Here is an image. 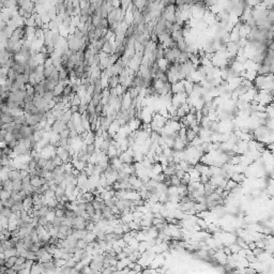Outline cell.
I'll list each match as a JSON object with an SVG mask.
<instances>
[{"label": "cell", "mask_w": 274, "mask_h": 274, "mask_svg": "<svg viewBox=\"0 0 274 274\" xmlns=\"http://www.w3.org/2000/svg\"><path fill=\"white\" fill-rule=\"evenodd\" d=\"M43 267H44V270H45V273H52V272H56V270H57V267H56L54 260L43 262Z\"/></svg>", "instance_id": "6da1fadb"}, {"label": "cell", "mask_w": 274, "mask_h": 274, "mask_svg": "<svg viewBox=\"0 0 274 274\" xmlns=\"http://www.w3.org/2000/svg\"><path fill=\"white\" fill-rule=\"evenodd\" d=\"M0 120L2 122V124H8V123H11L14 121V117L11 115V112H2L1 114V117H0Z\"/></svg>", "instance_id": "7a4b0ae2"}, {"label": "cell", "mask_w": 274, "mask_h": 274, "mask_svg": "<svg viewBox=\"0 0 274 274\" xmlns=\"http://www.w3.org/2000/svg\"><path fill=\"white\" fill-rule=\"evenodd\" d=\"M14 122L16 124H22V125H27V118L24 114L23 115H18V116L14 117Z\"/></svg>", "instance_id": "3957f363"}, {"label": "cell", "mask_w": 274, "mask_h": 274, "mask_svg": "<svg viewBox=\"0 0 274 274\" xmlns=\"http://www.w3.org/2000/svg\"><path fill=\"white\" fill-rule=\"evenodd\" d=\"M30 184L33 185V187H41L42 182H41V177L39 176H30Z\"/></svg>", "instance_id": "277c9868"}, {"label": "cell", "mask_w": 274, "mask_h": 274, "mask_svg": "<svg viewBox=\"0 0 274 274\" xmlns=\"http://www.w3.org/2000/svg\"><path fill=\"white\" fill-rule=\"evenodd\" d=\"M2 187L3 190H5V191L10 192L11 193L12 192V180H10L9 178L5 180H3L2 181Z\"/></svg>", "instance_id": "5b68a950"}, {"label": "cell", "mask_w": 274, "mask_h": 274, "mask_svg": "<svg viewBox=\"0 0 274 274\" xmlns=\"http://www.w3.org/2000/svg\"><path fill=\"white\" fill-rule=\"evenodd\" d=\"M23 189L22 180H13L12 181V190L14 191H20Z\"/></svg>", "instance_id": "8992f818"}, {"label": "cell", "mask_w": 274, "mask_h": 274, "mask_svg": "<svg viewBox=\"0 0 274 274\" xmlns=\"http://www.w3.org/2000/svg\"><path fill=\"white\" fill-rule=\"evenodd\" d=\"M51 160L53 161V163H54V165H55V166H60V165L63 164V161H62V158H60V156L58 155L57 153L54 154V155L52 156Z\"/></svg>", "instance_id": "52a82bcc"}, {"label": "cell", "mask_w": 274, "mask_h": 274, "mask_svg": "<svg viewBox=\"0 0 274 274\" xmlns=\"http://www.w3.org/2000/svg\"><path fill=\"white\" fill-rule=\"evenodd\" d=\"M87 242H86L85 239H77L76 241V248L77 250H85L86 246H87Z\"/></svg>", "instance_id": "ba28073f"}, {"label": "cell", "mask_w": 274, "mask_h": 274, "mask_svg": "<svg viewBox=\"0 0 274 274\" xmlns=\"http://www.w3.org/2000/svg\"><path fill=\"white\" fill-rule=\"evenodd\" d=\"M11 213H12L11 208H7V207H3V208L1 209V212H0V216L7 217V219H9L10 215H11Z\"/></svg>", "instance_id": "9c48e42d"}, {"label": "cell", "mask_w": 274, "mask_h": 274, "mask_svg": "<svg viewBox=\"0 0 274 274\" xmlns=\"http://www.w3.org/2000/svg\"><path fill=\"white\" fill-rule=\"evenodd\" d=\"M76 216H77L76 211L71 210V209H68V210H66V219H75Z\"/></svg>", "instance_id": "30bf717a"}, {"label": "cell", "mask_w": 274, "mask_h": 274, "mask_svg": "<svg viewBox=\"0 0 274 274\" xmlns=\"http://www.w3.org/2000/svg\"><path fill=\"white\" fill-rule=\"evenodd\" d=\"M9 197H11V193H10V192H8V191H5V190H1V191H0V200H5V199H8V198Z\"/></svg>", "instance_id": "8fae6325"}, {"label": "cell", "mask_w": 274, "mask_h": 274, "mask_svg": "<svg viewBox=\"0 0 274 274\" xmlns=\"http://www.w3.org/2000/svg\"><path fill=\"white\" fill-rule=\"evenodd\" d=\"M14 202H15V200H14L12 197H9L8 199L3 200L2 204H3V207H7V208H11V207L14 205Z\"/></svg>", "instance_id": "7c38bea8"}, {"label": "cell", "mask_w": 274, "mask_h": 274, "mask_svg": "<svg viewBox=\"0 0 274 274\" xmlns=\"http://www.w3.org/2000/svg\"><path fill=\"white\" fill-rule=\"evenodd\" d=\"M170 183L171 185H175V187H178L180 184V178L177 177L176 175L170 176Z\"/></svg>", "instance_id": "4fadbf2b"}, {"label": "cell", "mask_w": 274, "mask_h": 274, "mask_svg": "<svg viewBox=\"0 0 274 274\" xmlns=\"http://www.w3.org/2000/svg\"><path fill=\"white\" fill-rule=\"evenodd\" d=\"M87 154L88 155H92V154H94L95 152V146L94 144H90V145H87Z\"/></svg>", "instance_id": "5bb4252c"}, {"label": "cell", "mask_w": 274, "mask_h": 274, "mask_svg": "<svg viewBox=\"0 0 274 274\" xmlns=\"http://www.w3.org/2000/svg\"><path fill=\"white\" fill-rule=\"evenodd\" d=\"M54 168H55V165H54L53 161H52L51 158H49V160H47L46 165H45L44 169H46V170H48V171H53Z\"/></svg>", "instance_id": "9a60e30c"}, {"label": "cell", "mask_w": 274, "mask_h": 274, "mask_svg": "<svg viewBox=\"0 0 274 274\" xmlns=\"http://www.w3.org/2000/svg\"><path fill=\"white\" fill-rule=\"evenodd\" d=\"M69 136H70V130H69L68 127L64 129V130H62V131L59 133L60 138H69Z\"/></svg>", "instance_id": "2e32d148"}, {"label": "cell", "mask_w": 274, "mask_h": 274, "mask_svg": "<svg viewBox=\"0 0 274 274\" xmlns=\"http://www.w3.org/2000/svg\"><path fill=\"white\" fill-rule=\"evenodd\" d=\"M54 262H55L56 267H59L61 268L62 265H64L66 263V260L63 258H58V259H54Z\"/></svg>", "instance_id": "e0dca14e"}, {"label": "cell", "mask_w": 274, "mask_h": 274, "mask_svg": "<svg viewBox=\"0 0 274 274\" xmlns=\"http://www.w3.org/2000/svg\"><path fill=\"white\" fill-rule=\"evenodd\" d=\"M47 219L45 217V215L44 216H37V224L39 225H42V226H45L47 224Z\"/></svg>", "instance_id": "ac0fdd59"}, {"label": "cell", "mask_w": 274, "mask_h": 274, "mask_svg": "<svg viewBox=\"0 0 274 274\" xmlns=\"http://www.w3.org/2000/svg\"><path fill=\"white\" fill-rule=\"evenodd\" d=\"M55 214L57 217H64L66 216V210L64 209H56Z\"/></svg>", "instance_id": "d6986e66"}, {"label": "cell", "mask_w": 274, "mask_h": 274, "mask_svg": "<svg viewBox=\"0 0 274 274\" xmlns=\"http://www.w3.org/2000/svg\"><path fill=\"white\" fill-rule=\"evenodd\" d=\"M26 259H31V260H35L37 257H35V253L32 252V251L28 250V253L26 255Z\"/></svg>", "instance_id": "ffe728a7"}, {"label": "cell", "mask_w": 274, "mask_h": 274, "mask_svg": "<svg viewBox=\"0 0 274 274\" xmlns=\"http://www.w3.org/2000/svg\"><path fill=\"white\" fill-rule=\"evenodd\" d=\"M44 195L46 196L47 198H53V197H55V191H53V190H47L46 192H45V193H44Z\"/></svg>", "instance_id": "44dd1931"}, {"label": "cell", "mask_w": 274, "mask_h": 274, "mask_svg": "<svg viewBox=\"0 0 274 274\" xmlns=\"http://www.w3.org/2000/svg\"><path fill=\"white\" fill-rule=\"evenodd\" d=\"M26 261V257L24 256H17V260H16L15 265H23Z\"/></svg>", "instance_id": "7402d4cb"}, {"label": "cell", "mask_w": 274, "mask_h": 274, "mask_svg": "<svg viewBox=\"0 0 274 274\" xmlns=\"http://www.w3.org/2000/svg\"><path fill=\"white\" fill-rule=\"evenodd\" d=\"M5 273H8V274H16L17 273V271H16L15 269H14L13 267L12 268H7V271H5Z\"/></svg>", "instance_id": "603a6c76"}, {"label": "cell", "mask_w": 274, "mask_h": 274, "mask_svg": "<svg viewBox=\"0 0 274 274\" xmlns=\"http://www.w3.org/2000/svg\"><path fill=\"white\" fill-rule=\"evenodd\" d=\"M245 273H257V270L256 269H252V268H248V269L244 270Z\"/></svg>", "instance_id": "cb8c5ba5"}, {"label": "cell", "mask_w": 274, "mask_h": 274, "mask_svg": "<svg viewBox=\"0 0 274 274\" xmlns=\"http://www.w3.org/2000/svg\"><path fill=\"white\" fill-rule=\"evenodd\" d=\"M2 155V149H1V148H0V156Z\"/></svg>", "instance_id": "d4e9b609"}]
</instances>
